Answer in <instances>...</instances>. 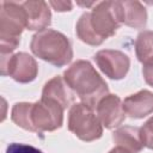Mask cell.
<instances>
[{"label": "cell", "mask_w": 153, "mask_h": 153, "mask_svg": "<svg viewBox=\"0 0 153 153\" xmlns=\"http://www.w3.org/2000/svg\"><path fill=\"white\" fill-rule=\"evenodd\" d=\"M30 48L33 55L38 59L56 67L66 66L73 57V49L69 38L62 32L53 29H45L35 33Z\"/></svg>", "instance_id": "3"}, {"label": "cell", "mask_w": 153, "mask_h": 153, "mask_svg": "<svg viewBox=\"0 0 153 153\" xmlns=\"http://www.w3.org/2000/svg\"><path fill=\"white\" fill-rule=\"evenodd\" d=\"M109 153H128V152H126L124 149H122V148H120V147H114Z\"/></svg>", "instance_id": "20"}, {"label": "cell", "mask_w": 153, "mask_h": 153, "mask_svg": "<svg viewBox=\"0 0 153 153\" xmlns=\"http://www.w3.org/2000/svg\"><path fill=\"white\" fill-rule=\"evenodd\" d=\"M99 69L110 79L121 80L123 79L130 66V60L127 54L114 50V49H104L99 50L93 56Z\"/></svg>", "instance_id": "8"}, {"label": "cell", "mask_w": 153, "mask_h": 153, "mask_svg": "<svg viewBox=\"0 0 153 153\" xmlns=\"http://www.w3.org/2000/svg\"><path fill=\"white\" fill-rule=\"evenodd\" d=\"M96 114L106 129H114L120 127L126 120V112L123 110V102L116 94L108 93L103 97L94 108Z\"/></svg>", "instance_id": "9"}, {"label": "cell", "mask_w": 153, "mask_h": 153, "mask_svg": "<svg viewBox=\"0 0 153 153\" xmlns=\"http://www.w3.org/2000/svg\"><path fill=\"white\" fill-rule=\"evenodd\" d=\"M142 75L145 81L153 87V57L142 63Z\"/></svg>", "instance_id": "18"}, {"label": "cell", "mask_w": 153, "mask_h": 153, "mask_svg": "<svg viewBox=\"0 0 153 153\" xmlns=\"http://www.w3.org/2000/svg\"><path fill=\"white\" fill-rule=\"evenodd\" d=\"M63 79L71 90L76 93L81 103L93 109L97 103L109 93L105 80L86 60H78L72 63L65 71Z\"/></svg>", "instance_id": "2"}, {"label": "cell", "mask_w": 153, "mask_h": 153, "mask_svg": "<svg viewBox=\"0 0 153 153\" xmlns=\"http://www.w3.org/2000/svg\"><path fill=\"white\" fill-rule=\"evenodd\" d=\"M67 126L69 131L86 142L94 141L103 134V124L100 123L96 110L85 103H76L71 106Z\"/></svg>", "instance_id": "6"}, {"label": "cell", "mask_w": 153, "mask_h": 153, "mask_svg": "<svg viewBox=\"0 0 153 153\" xmlns=\"http://www.w3.org/2000/svg\"><path fill=\"white\" fill-rule=\"evenodd\" d=\"M121 26L117 1L97 2L91 12L80 16L75 32L80 41L88 45H99L114 36Z\"/></svg>", "instance_id": "1"}, {"label": "cell", "mask_w": 153, "mask_h": 153, "mask_svg": "<svg viewBox=\"0 0 153 153\" xmlns=\"http://www.w3.org/2000/svg\"><path fill=\"white\" fill-rule=\"evenodd\" d=\"M42 97L44 98H51L60 103L65 110L71 106L73 102V91L71 87L67 85L65 81L63 76H54L50 79L48 82H45L43 91H42Z\"/></svg>", "instance_id": "14"}, {"label": "cell", "mask_w": 153, "mask_h": 153, "mask_svg": "<svg viewBox=\"0 0 153 153\" xmlns=\"http://www.w3.org/2000/svg\"><path fill=\"white\" fill-rule=\"evenodd\" d=\"M65 108L51 98L41 97L36 103L29 105L30 130L33 133L54 131L63 123Z\"/></svg>", "instance_id": "5"}, {"label": "cell", "mask_w": 153, "mask_h": 153, "mask_svg": "<svg viewBox=\"0 0 153 153\" xmlns=\"http://www.w3.org/2000/svg\"><path fill=\"white\" fill-rule=\"evenodd\" d=\"M140 134L143 147L153 149V116L149 120H147L145 124L140 128Z\"/></svg>", "instance_id": "16"}, {"label": "cell", "mask_w": 153, "mask_h": 153, "mask_svg": "<svg viewBox=\"0 0 153 153\" xmlns=\"http://www.w3.org/2000/svg\"><path fill=\"white\" fill-rule=\"evenodd\" d=\"M38 66L36 60L26 53L1 54V74L10 75L13 80L26 84L36 79Z\"/></svg>", "instance_id": "7"}, {"label": "cell", "mask_w": 153, "mask_h": 153, "mask_svg": "<svg viewBox=\"0 0 153 153\" xmlns=\"http://www.w3.org/2000/svg\"><path fill=\"white\" fill-rule=\"evenodd\" d=\"M26 29L20 1L0 2V49L1 54H12L20 43V35Z\"/></svg>", "instance_id": "4"}, {"label": "cell", "mask_w": 153, "mask_h": 153, "mask_svg": "<svg viewBox=\"0 0 153 153\" xmlns=\"http://www.w3.org/2000/svg\"><path fill=\"white\" fill-rule=\"evenodd\" d=\"M123 110L130 118H143L153 112V93L141 90L123 100Z\"/></svg>", "instance_id": "11"}, {"label": "cell", "mask_w": 153, "mask_h": 153, "mask_svg": "<svg viewBox=\"0 0 153 153\" xmlns=\"http://www.w3.org/2000/svg\"><path fill=\"white\" fill-rule=\"evenodd\" d=\"M121 24L134 29H142L147 24V12L139 1H117Z\"/></svg>", "instance_id": "12"}, {"label": "cell", "mask_w": 153, "mask_h": 153, "mask_svg": "<svg viewBox=\"0 0 153 153\" xmlns=\"http://www.w3.org/2000/svg\"><path fill=\"white\" fill-rule=\"evenodd\" d=\"M49 5L57 12L71 11L73 7V4L71 1H49Z\"/></svg>", "instance_id": "19"}, {"label": "cell", "mask_w": 153, "mask_h": 153, "mask_svg": "<svg viewBox=\"0 0 153 153\" xmlns=\"http://www.w3.org/2000/svg\"><path fill=\"white\" fill-rule=\"evenodd\" d=\"M112 141L116 145L128 153H140L143 148L141 140L140 128L131 126H123L117 128L112 134Z\"/></svg>", "instance_id": "13"}, {"label": "cell", "mask_w": 153, "mask_h": 153, "mask_svg": "<svg viewBox=\"0 0 153 153\" xmlns=\"http://www.w3.org/2000/svg\"><path fill=\"white\" fill-rule=\"evenodd\" d=\"M6 153H43V152L41 149L31 146V145L13 142V143H10L7 146Z\"/></svg>", "instance_id": "17"}, {"label": "cell", "mask_w": 153, "mask_h": 153, "mask_svg": "<svg viewBox=\"0 0 153 153\" xmlns=\"http://www.w3.org/2000/svg\"><path fill=\"white\" fill-rule=\"evenodd\" d=\"M135 53L141 63L153 57V31L146 30L137 35L135 41Z\"/></svg>", "instance_id": "15"}, {"label": "cell", "mask_w": 153, "mask_h": 153, "mask_svg": "<svg viewBox=\"0 0 153 153\" xmlns=\"http://www.w3.org/2000/svg\"><path fill=\"white\" fill-rule=\"evenodd\" d=\"M27 30L42 31L51 23V13L45 1H20Z\"/></svg>", "instance_id": "10"}, {"label": "cell", "mask_w": 153, "mask_h": 153, "mask_svg": "<svg viewBox=\"0 0 153 153\" xmlns=\"http://www.w3.org/2000/svg\"><path fill=\"white\" fill-rule=\"evenodd\" d=\"M2 105H4V114H2V118H1V120L4 121V120H5V116H6V115H5V109H6V102H5V99H4V98H2Z\"/></svg>", "instance_id": "21"}]
</instances>
